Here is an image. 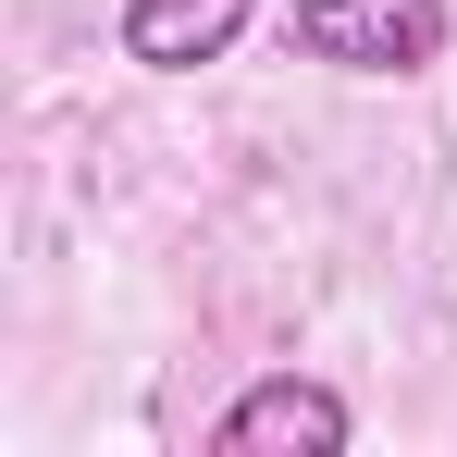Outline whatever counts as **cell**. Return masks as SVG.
Returning a JSON list of instances; mask_svg holds the SVG:
<instances>
[{
	"mask_svg": "<svg viewBox=\"0 0 457 457\" xmlns=\"http://www.w3.org/2000/svg\"><path fill=\"white\" fill-rule=\"evenodd\" d=\"M346 445H359V408L309 371H260L211 420V457H346Z\"/></svg>",
	"mask_w": 457,
	"mask_h": 457,
	"instance_id": "7a4b0ae2",
	"label": "cell"
},
{
	"mask_svg": "<svg viewBox=\"0 0 457 457\" xmlns=\"http://www.w3.org/2000/svg\"><path fill=\"white\" fill-rule=\"evenodd\" d=\"M247 25H260V0H124L112 12V50L137 75H211Z\"/></svg>",
	"mask_w": 457,
	"mask_h": 457,
	"instance_id": "3957f363",
	"label": "cell"
},
{
	"mask_svg": "<svg viewBox=\"0 0 457 457\" xmlns=\"http://www.w3.org/2000/svg\"><path fill=\"white\" fill-rule=\"evenodd\" d=\"M457 37L445 0H285V50L321 75H433Z\"/></svg>",
	"mask_w": 457,
	"mask_h": 457,
	"instance_id": "6da1fadb",
	"label": "cell"
}]
</instances>
